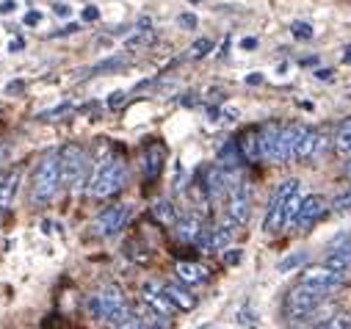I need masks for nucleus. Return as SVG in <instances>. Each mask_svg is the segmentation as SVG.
Returning <instances> with one entry per match:
<instances>
[{"label":"nucleus","mask_w":351,"mask_h":329,"mask_svg":"<svg viewBox=\"0 0 351 329\" xmlns=\"http://www.w3.org/2000/svg\"><path fill=\"white\" fill-rule=\"evenodd\" d=\"M64 183V172H61V149H53L47 152L42 160H39V167L34 172V186H31V199L36 205H45L50 202L58 188Z\"/></svg>","instance_id":"obj_1"},{"label":"nucleus","mask_w":351,"mask_h":329,"mask_svg":"<svg viewBox=\"0 0 351 329\" xmlns=\"http://www.w3.org/2000/svg\"><path fill=\"white\" fill-rule=\"evenodd\" d=\"M125 183H128V167H125V160L122 158H106L100 167L95 169L92 180H89V197L106 199V197L117 194Z\"/></svg>","instance_id":"obj_2"},{"label":"nucleus","mask_w":351,"mask_h":329,"mask_svg":"<svg viewBox=\"0 0 351 329\" xmlns=\"http://www.w3.org/2000/svg\"><path fill=\"white\" fill-rule=\"evenodd\" d=\"M89 169H92V158L80 144H66L61 149V172H64V183L77 194L83 188H89Z\"/></svg>","instance_id":"obj_3"},{"label":"nucleus","mask_w":351,"mask_h":329,"mask_svg":"<svg viewBox=\"0 0 351 329\" xmlns=\"http://www.w3.org/2000/svg\"><path fill=\"white\" fill-rule=\"evenodd\" d=\"M89 313L100 321H108V324H119L122 318L130 315V307L122 296V291L117 285H103L92 299H89Z\"/></svg>","instance_id":"obj_4"},{"label":"nucleus","mask_w":351,"mask_h":329,"mask_svg":"<svg viewBox=\"0 0 351 329\" xmlns=\"http://www.w3.org/2000/svg\"><path fill=\"white\" fill-rule=\"evenodd\" d=\"M326 296H329V291L307 285V282H299L285 296V313H288V318H307V315H313L324 304Z\"/></svg>","instance_id":"obj_5"},{"label":"nucleus","mask_w":351,"mask_h":329,"mask_svg":"<svg viewBox=\"0 0 351 329\" xmlns=\"http://www.w3.org/2000/svg\"><path fill=\"white\" fill-rule=\"evenodd\" d=\"M299 191V180H282L280 188L274 191L271 202H269V213H266V232H277L285 227V213H288V202L291 197Z\"/></svg>","instance_id":"obj_6"},{"label":"nucleus","mask_w":351,"mask_h":329,"mask_svg":"<svg viewBox=\"0 0 351 329\" xmlns=\"http://www.w3.org/2000/svg\"><path fill=\"white\" fill-rule=\"evenodd\" d=\"M249 213H252V194H249V186L246 183H235L230 197H227V219L235 224V227H243L249 221Z\"/></svg>","instance_id":"obj_7"},{"label":"nucleus","mask_w":351,"mask_h":329,"mask_svg":"<svg viewBox=\"0 0 351 329\" xmlns=\"http://www.w3.org/2000/svg\"><path fill=\"white\" fill-rule=\"evenodd\" d=\"M130 219V205H111L103 213H97V219L92 221L95 235H114L119 232Z\"/></svg>","instance_id":"obj_8"},{"label":"nucleus","mask_w":351,"mask_h":329,"mask_svg":"<svg viewBox=\"0 0 351 329\" xmlns=\"http://www.w3.org/2000/svg\"><path fill=\"white\" fill-rule=\"evenodd\" d=\"M299 282H307V285H315V288H324V291H340L346 285V277L329 266H307L302 271V280Z\"/></svg>","instance_id":"obj_9"},{"label":"nucleus","mask_w":351,"mask_h":329,"mask_svg":"<svg viewBox=\"0 0 351 329\" xmlns=\"http://www.w3.org/2000/svg\"><path fill=\"white\" fill-rule=\"evenodd\" d=\"M326 210H329V202H326L321 194H310V197L302 199V208H299V213H296V219H293V227H296V230H307V227H313Z\"/></svg>","instance_id":"obj_10"},{"label":"nucleus","mask_w":351,"mask_h":329,"mask_svg":"<svg viewBox=\"0 0 351 329\" xmlns=\"http://www.w3.org/2000/svg\"><path fill=\"white\" fill-rule=\"evenodd\" d=\"M324 144H326V138H324L318 130H313V127H304V133H302V138H299V144H296L293 160H299V163H307V160L318 158V155H321V149H324Z\"/></svg>","instance_id":"obj_11"},{"label":"nucleus","mask_w":351,"mask_h":329,"mask_svg":"<svg viewBox=\"0 0 351 329\" xmlns=\"http://www.w3.org/2000/svg\"><path fill=\"white\" fill-rule=\"evenodd\" d=\"M282 127L280 122H269L260 127V147H263V158L280 163V138H282Z\"/></svg>","instance_id":"obj_12"},{"label":"nucleus","mask_w":351,"mask_h":329,"mask_svg":"<svg viewBox=\"0 0 351 329\" xmlns=\"http://www.w3.org/2000/svg\"><path fill=\"white\" fill-rule=\"evenodd\" d=\"M141 302L149 304L152 310H158V313L166 315V318H171V313L178 310V307L169 302V296L163 293V285H160V282H147V285L141 288Z\"/></svg>","instance_id":"obj_13"},{"label":"nucleus","mask_w":351,"mask_h":329,"mask_svg":"<svg viewBox=\"0 0 351 329\" xmlns=\"http://www.w3.org/2000/svg\"><path fill=\"white\" fill-rule=\"evenodd\" d=\"M235 141H238V149H241V155H243V160H246V163H257V160L263 158V147H260V127H249V130H243Z\"/></svg>","instance_id":"obj_14"},{"label":"nucleus","mask_w":351,"mask_h":329,"mask_svg":"<svg viewBox=\"0 0 351 329\" xmlns=\"http://www.w3.org/2000/svg\"><path fill=\"white\" fill-rule=\"evenodd\" d=\"M163 293L169 296V302H171L174 307L183 310V313H189V310L197 307V296L189 293V288L180 285V282H163Z\"/></svg>","instance_id":"obj_15"},{"label":"nucleus","mask_w":351,"mask_h":329,"mask_svg":"<svg viewBox=\"0 0 351 329\" xmlns=\"http://www.w3.org/2000/svg\"><path fill=\"white\" fill-rule=\"evenodd\" d=\"M20 169H12L9 175L0 178V210H9L14 205V197L20 191Z\"/></svg>","instance_id":"obj_16"},{"label":"nucleus","mask_w":351,"mask_h":329,"mask_svg":"<svg viewBox=\"0 0 351 329\" xmlns=\"http://www.w3.org/2000/svg\"><path fill=\"white\" fill-rule=\"evenodd\" d=\"M163 158H166V149H163V144H158V141H152V144L144 149V175H147V180H155V178L160 175Z\"/></svg>","instance_id":"obj_17"},{"label":"nucleus","mask_w":351,"mask_h":329,"mask_svg":"<svg viewBox=\"0 0 351 329\" xmlns=\"http://www.w3.org/2000/svg\"><path fill=\"white\" fill-rule=\"evenodd\" d=\"M302 133H304L302 125H285V127H282V138H280V163L293 160V152H296V144H299Z\"/></svg>","instance_id":"obj_18"},{"label":"nucleus","mask_w":351,"mask_h":329,"mask_svg":"<svg viewBox=\"0 0 351 329\" xmlns=\"http://www.w3.org/2000/svg\"><path fill=\"white\" fill-rule=\"evenodd\" d=\"M202 227L205 224H202L199 216H186V219H180L178 224H174V235H178V241H183V243H197Z\"/></svg>","instance_id":"obj_19"},{"label":"nucleus","mask_w":351,"mask_h":329,"mask_svg":"<svg viewBox=\"0 0 351 329\" xmlns=\"http://www.w3.org/2000/svg\"><path fill=\"white\" fill-rule=\"evenodd\" d=\"M324 266H329V269H335L340 274L351 271V246L348 243L332 246V252H326V258H324Z\"/></svg>","instance_id":"obj_20"},{"label":"nucleus","mask_w":351,"mask_h":329,"mask_svg":"<svg viewBox=\"0 0 351 329\" xmlns=\"http://www.w3.org/2000/svg\"><path fill=\"white\" fill-rule=\"evenodd\" d=\"M174 271H178L180 282H186V285H199V282L208 280V269L199 266V263H189V260H180L178 266H174Z\"/></svg>","instance_id":"obj_21"},{"label":"nucleus","mask_w":351,"mask_h":329,"mask_svg":"<svg viewBox=\"0 0 351 329\" xmlns=\"http://www.w3.org/2000/svg\"><path fill=\"white\" fill-rule=\"evenodd\" d=\"M152 219L158 224H163V227H174V224H178V213H174V205L169 199H158L152 205Z\"/></svg>","instance_id":"obj_22"},{"label":"nucleus","mask_w":351,"mask_h":329,"mask_svg":"<svg viewBox=\"0 0 351 329\" xmlns=\"http://www.w3.org/2000/svg\"><path fill=\"white\" fill-rule=\"evenodd\" d=\"M241 160H243V155H241V149H238V141H227V144L219 149V167L235 169Z\"/></svg>","instance_id":"obj_23"},{"label":"nucleus","mask_w":351,"mask_h":329,"mask_svg":"<svg viewBox=\"0 0 351 329\" xmlns=\"http://www.w3.org/2000/svg\"><path fill=\"white\" fill-rule=\"evenodd\" d=\"M335 149L346 158H351V119L340 125V133L335 136Z\"/></svg>","instance_id":"obj_24"},{"label":"nucleus","mask_w":351,"mask_h":329,"mask_svg":"<svg viewBox=\"0 0 351 329\" xmlns=\"http://www.w3.org/2000/svg\"><path fill=\"white\" fill-rule=\"evenodd\" d=\"M152 39H155V36H152L149 28H136V34L125 39V47H130V50H133V47H144V45H149Z\"/></svg>","instance_id":"obj_25"},{"label":"nucleus","mask_w":351,"mask_h":329,"mask_svg":"<svg viewBox=\"0 0 351 329\" xmlns=\"http://www.w3.org/2000/svg\"><path fill=\"white\" fill-rule=\"evenodd\" d=\"M315 329H351V315L340 313V315H329L326 321H321Z\"/></svg>","instance_id":"obj_26"},{"label":"nucleus","mask_w":351,"mask_h":329,"mask_svg":"<svg viewBox=\"0 0 351 329\" xmlns=\"http://www.w3.org/2000/svg\"><path fill=\"white\" fill-rule=\"evenodd\" d=\"M304 260H307V252H296V255H288L285 260H280V266H277V269L285 274V271H293V269H299Z\"/></svg>","instance_id":"obj_27"},{"label":"nucleus","mask_w":351,"mask_h":329,"mask_svg":"<svg viewBox=\"0 0 351 329\" xmlns=\"http://www.w3.org/2000/svg\"><path fill=\"white\" fill-rule=\"evenodd\" d=\"M72 111H75V106L64 103V106H58V108L42 111V114H39V119H45V122H50V119H64V117H66V114H72Z\"/></svg>","instance_id":"obj_28"},{"label":"nucleus","mask_w":351,"mask_h":329,"mask_svg":"<svg viewBox=\"0 0 351 329\" xmlns=\"http://www.w3.org/2000/svg\"><path fill=\"white\" fill-rule=\"evenodd\" d=\"M335 213H343V210H351V188L348 191H340V194H335V199H332V205H329Z\"/></svg>","instance_id":"obj_29"},{"label":"nucleus","mask_w":351,"mask_h":329,"mask_svg":"<svg viewBox=\"0 0 351 329\" xmlns=\"http://www.w3.org/2000/svg\"><path fill=\"white\" fill-rule=\"evenodd\" d=\"M291 34H293L299 42H307V39H313V25H310V23H293V25H291Z\"/></svg>","instance_id":"obj_30"},{"label":"nucleus","mask_w":351,"mask_h":329,"mask_svg":"<svg viewBox=\"0 0 351 329\" xmlns=\"http://www.w3.org/2000/svg\"><path fill=\"white\" fill-rule=\"evenodd\" d=\"M213 50V42L210 39H197L194 45H191V58H202V56H208Z\"/></svg>","instance_id":"obj_31"},{"label":"nucleus","mask_w":351,"mask_h":329,"mask_svg":"<svg viewBox=\"0 0 351 329\" xmlns=\"http://www.w3.org/2000/svg\"><path fill=\"white\" fill-rule=\"evenodd\" d=\"M114 329H144V321L138 318V313H130L128 318H122L119 324H114Z\"/></svg>","instance_id":"obj_32"},{"label":"nucleus","mask_w":351,"mask_h":329,"mask_svg":"<svg viewBox=\"0 0 351 329\" xmlns=\"http://www.w3.org/2000/svg\"><path fill=\"white\" fill-rule=\"evenodd\" d=\"M128 61L122 58V56H117V58H108V61H103V64H97L92 72H108V69H119V66H125Z\"/></svg>","instance_id":"obj_33"},{"label":"nucleus","mask_w":351,"mask_h":329,"mask_svg":"<svg viewBox=\"0 0 351 329\" xmlns=\"http://www.w3.org/2000/svg\"><path fill=\"white\" fill-rule=\"evenodd\" d=\"M80 20H83V23H97V20H100V9H97V6H86V9L80 12Z\"/></svg>","instance_id":"obj_34"},{"label":"nucleus","mask_w":351,"mask_h":329,"mask_svg":"<svg viewBox=\"0 0 351 329\" xmlns=\"http://www.w3.org/2000/svg\"><path fill=\"white\" fill-rule=\"evenodd\" d=\"M178 23H180L183 28H194V25H197V17H194V14H180Z\"/></svg>","instance_id":"obj_35"},{"label":"nucleus","mask_w":351,"mask_h":329,"mask_svg":"<svg viewBox=\"0 0 351 329\" xmlns=\"http://www.w3.org/2000/svg\"><path fill=\"white\" fill-rule=\"evenodd\" d=\"M122 103H125V92H114V95L108 97V106H111V108H119Z\"/></svg>","instance_id":"obj_36"},{"label":"nucleus","mask_w":351,"mask_h":329,"mask_svg":"<svg viewBox=\"0 0 351 329\" xmlns=\"http://www.w3.org/2000/svg\"><path fill=\"white\" fill-rule=\"evenodd\" d=\"M238 260H241V249H232V252L224 255V263H227V266H235Z\"/></svg>","instance_id":"obj_37"},{"label":"nucleus","mask_w":351,"mask_h":329,"mask_svg":"<svg viewBox=\"0 0 351 329\" xmlns=\"http://www.w3.org/2000/svg\"><path fill=\"white\" fill-rule=\"evenodd\" d=\"M14 9H17L14 0H3V3H0V14H12Z\"/></svg>","instance_id":"obj_38"},{"label":"nucleus","mask_w":351,"mask_h":329,"mask_svg":"<svg viewBox=\"0 0 351 329\" xmlns=\"http://www.w3.org/2000/svg\"><path fill=\"white\" fill-rule=\"evenodd\" d=\"M42 23V14L39 12H28L25 14V25H39Z\"/></svg>","instance_id":"obj_39"},{"label":"nucleus","mask_w":351,"mask_h":329,"mask_svg":"<svg viewBox=\"0 0 351 329\" xmlns=\"http://www.w3.org/2000/svg\"><path fill=\"white\" fill-rule=\"evenodd\" d=\"M254 47H257V39H254V36L241 39V50H254Z\"/></svg>","instance_id":"obj_40"},{"label":"nucleus","mask_w":351,"mask_h":329,"mask_svg":"<svg viewBox=\"0 0 351 329\" xmlns=\"http://www.w3.org/2000/svg\"><path fill=\"white\" fill-rule=\"evenodd\" d=\"M53 12H56V17H66V14H69V6H66V3H56Z\"/></svg>","instance_id":"obj_41"},{"label":"nucleus","mask_w":351,"mask_h":329,"mask_svg":"<svg viewBox=\"0 0 351 329\" xmlns=\"http://www.w3.org/2000/svg\"><path fill=\"white\" fill-rule=\"evenodd\" d=\"M23 50V39L20 36H14L12 42H9V53H20Z\"/></svg>","instance_id":"obj_42"},{"label":"nucleus","mask_w":351,"mask_h":329,"mask_svg":"<svg viewBox=\"0 0 351 329\" xmlns=\"http://www.w3.org/2000/svg\"><path fill=\"white\" fill-rule=\"evenodd\" d=\"M246 84H249V86H257V84H263V75H249V77H246Z\"/></svg>","instance_id":"obj_43"},{"label":"nucleus","mask_w":351,"mask_h":329,"mask_svg":"<svg viewBox=\"0 0 351 329\" xmlns=\"http://www.w3.org/2000/svg\"><path fill=\"white\" fill-rule=\"evenodd\" d=\"M346 175H348V180H351V158L346 160Z\"/></svg>","instance_id":"obj_44"},{"label":"nucleus","mask_w":351,"mask_h":329,"mask_svg":"<svg viewBox=\"0 0 351 329\" xmlns=\"http://www.w3.org/2000/svg\"><path fill=\"white\" fill-rule=\"evenodd\" d=\"M346 61H351V47H348V53H346Z\"/></svg>","instance_id":"obj_45"},{"label":"nucleus","mask_w":351,"mask_h":329,"mask_svg":"<svg viewBox=\"0 0 351 329\" xmlns=\"http://www.w3.org/2000/svg\"><path fill=\"white\" fill-rule=\"evenodd\" d=\"M346 243H348V246H351V235H348V238H346Z\"/></svg>","instance_id":"obj_46"},{"label":"nucleus","mask_w":351,"mask_h":329,"mask_svg":"<svg viewBox=\"0 0 351 329\" xmlns=\"http://www.w3.org/2000/svg\"><path fill=\"white\" fill-rule=\"evenodd\" d=\"M191 3H199V0H191Z\"/></svg>","instance_id":"obj_47"}]
</instances>
